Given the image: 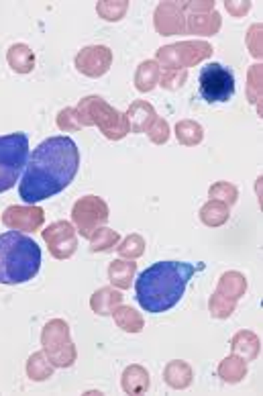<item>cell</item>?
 <instances>
[{
    "label": "cell",
    "instance_id": "6da1fadb",
    "mask_svg": "<svg viewBox=\"0 0 263 396\" xmlns=\"http://www.w3.org/2000/svg\"><path fill=\"white\" fill-rule=\"evenodd\" d=\"M80 167V152L72 137L58 135L41 141L29 154L21 176L18 194L27 205L47 200L66 190Z\"/></svg>",
    "mask_w": 263,
    "mask_h": 396
},
{
    "label": "cell",
    "instance_id": "7a4b0ae2",
    "mask_svg": "<svg viewBox=\"0 0 263 396\" xmlns=\"http://www.w3.org/2000/svg\"><path fill=\"white\" fill-rule=\"evenodd\" d=\"M196 270H202V264L192 266L186 261H158L149 266L139 274L135 282L137 303L143 311L153 315L174 309L181 301L186 286Z\"/></svg>",
    "mask_w": 263,
    "mask_h": 396
},
{
    "label": "cell",
    "instance_id": "3957f363",
    "mask_svg": "<svg viewBox=\"0 0 263 396\" xmlns=\"http://www.w3.org/2000/svg\"><path fill=\"white\" fill-rule=\"evenodd\" d=\"M41 249L35 239L21 231L0 233V284H23L37 276Z\"/></svg>",
    "mask_w": 263,
    "mask_h": 396
},
{
    "label": "cell",
    "instance_id": "277c9868",
    "mask_svg": "<svg viewBox=\"0 0 263 396\" xmlns=\"http://www.w3.org/2000/svg\"><path fill=\"white\" fill-rule=\"evenodd\" d=\"M29 159V137L8 133L0 137V192L10 190L23 176Z\"/></svg>",
    "mask_w": 263,
    "mask_h": 396
},
{
    "label": "cell",
    "instance_id": "5b68a950",
    "mask_svg": "<svg viewBox=\"0 0 263 396\" xmlns=\"http://www.w3.org/2000/svg\"><path fill=\"white\" fill-rule=\"evenodd\" d=\"M78 115L82 125H98L108 139H123L129 133V121L123 113L110 108L102 98L88 96L80 102Z\"/></svg>",
    "mask_w": 263,
    "mask_h": 396
},
{
    "label": "cell",
    "instance_id": "8992f818",
    "mask_svg": "<svg viewBox=\"0 0 263 396\" xmlns=\"http://www.w3.org/2000/svg\"><path fill=\"white\" fill-rule=\"evenodd\" d=\"M198 90L206 102H229L235 96V74L231 68L212 62L200 70Z\"/></svg>",
    "mask_w": 263,
    "mask_h": 396
},
{
    "label": "cell",
    "instance_id": "52a82bcc",
    "mask_svg": "<svg viewBox=\"0 0 263 396\" xmlns=\"http://www.w3.org/2000/svg\"><path fill=\"white\" fill-rule=\"evenodd\" d=\"M72 217H74V223L78 225L80 233L84 237H90L92 231L98 229V225L106 223L108 219V207L104 200H100L98 196H84L82 200H78L74 205V211H72Z\"/></svg>",
    "mask_w": 263,
    "mask_h": 396
},
{
    "label": "cell",
    "instance_id": "ba28073f",
    "mask_svg": "<svg viewBox=\"0 0 263 396\" xmlns=\"http://www.w3.org/2000/svg\"><path fill=\"white\" fill-rule=\"evenodd\" d=\"M43 239L47 241L49 251L60 259H66V257L74 255V251L78 247V239H76V233H74V227L70 223H66V221L49 225V229L43 231Z\"/></svg>",
    "mask_w": 263,
    "mask_h": 396
},
{
    "label": "cell",
    "instance_id": "9c48e42d",
    "mask_svg": "<svg viewBox=\"0 0 263 396\" xmlns=\"http://www.w3.org/2000/svg\"><path fill=\"white\" fill-rule=\"evenodd\" d=\"M2 223L12 231H35L43 223V211L39 207H8Z\"/></svg>",
    "mask_w": 263,
    "mask_h": 396
},
{
    "label": "cell",
    "instance_id": "30bf717a",
    "mask_svg": "<svg viewBox=\"0 0 263 396\" xmlns=\"http://www.w3.org/2000/svg\"><path fill=\"white\" fill-rule=\"evenodd\" d=\"M110 60H112V56H110V49H108V47H104V45L86 47V49H82V51L78 54L76 66H78V70L84 72L86 76L96 78V76L106 74V70H108V66H110Z\"/></svg>",
    "mask_w": 263,
    "mask_h": 396
},
{
    "label": "cell",
    "instance_id": "8fae6325",
    "mask_svg": "<svg viewBox=\"0 0 263 396\" xmlns=\"http://www.w3.org/2000/svg\"><path fill=\"white\" fill-rule=\"evenodd\" d=\"M210 54H212V47H210L208 43H204V41H198L196 47H194V51H186V43L162 47V49L158 51L160 60H162L168 68H179V60L186 58V56H190V60H192L194 64H198L200 60L208 58Z\"/></svg>",
    "mask_w": 263,
    "mask_h": 396
},
{
    "label": "cell",
    "instance_id": "7c38bea8",
    "mask_svg": "<svg viewBox=\"0 0 263 396\" xmlns=\"http://www.w3.org/2000/svg\"><path fill=\"white\" fill-rule=\"evenodd\" d=\"M247 290V280L237 274V272H229L221 278L218 282V288H216V294L218 296H225V299H233V301H239Z\"/></svg>",
    "mask_w": 263,
    "mask_h": 396
},
{
    "label": "cell",
    "instance_id": "4fadbf2b",
    "mask_svg": "<svg viewBox=\"0 0 263 396\" xmlns=\"http://www.w3.org/2000/svg\"><path fill=\"white\" fill-rule=\"evenodd\" d=\"M153 117H155V113L147 102H135L129 110V117H127L129 129L135 133H141L149 127V121H153Z\"/></svg>",
    "mask_w": 263,
    "mask_h": 396
},
{
    "label": "cell",
    "instance_id": "5bb4252c",
    "mask_svg": "<svg viewBox=\"0 0 263 396\" xmlns=\"http://www.w3.org/2000/svg\"><path fill=\"white\" fill-rule=\"evenodd\" d=\"M123 388L125 393L129 395H141L149 388V376L143 368L139 366H133V368H127L125 370V376H123Z\"/></svg>",
    "mask_w": 263,
    "mask_h": 396
},
{
    "label": "cell",
    "instance_id": "9a60e30c",
    "mask_svg": "<svg viewBox=\"0 0 263 396\" xmlns=\"http://www.w3.org/2000/svg\"><path fill=\"white\" fill-rule=\"evenodd\" d=\"M8 64L12 66L14 72L27 74V72L33 70L35 56H33V51H31L27 45H12V47L8 49Z\"/></svg>",
    "mask_w": 263,
    "mask_h": 396
},
{
    "label": "cell",
    "instance_id": "2e32d148",
    "mask_svg": "<svg viewBox=\"0 0 263 396\" xmlns=\"http://www.w3.org/2000/svg\"><path fill=\"white\" fill-rule=\"evenodd\" d=\"M121 301H123V294L121 292H116V290H112V288H102V290H98L94 296H92V309L98 313V315H110L112 313V309L116 307V305H121Z\"/></svg>",
    "mask_w": 263,
    "mask_h": 396
},
{
    "label": "cell",
    "instance_id": "e0dca14e",
    "mask_svg": "<svg viewBox=\"0 0 263 396\" xmlns=\"http://www.w3.org/2000/svg\"><path fill=\"white\" fill-rule=\"evenodd\" d=\"M135 270H137V264L133 261H112L110 268H108V278L112 284H116L118 288H129L131 286V280L135 276Z\"/></svg>",
    "mask_w": 263,
    "mask_h": 396
},
{
    "label": "cell",
    "instance_id": "ac0fdd59",
    "mask_svg": "<svg viewBox=\"0 0 263 396\" xmlns=\"http://www.w3.org/2000/svg\"><path fill=\"white\" fill-rule=\"evenodd\" d=\"M200 217L206 225L210 227H218L229 219V205L221 202V200H210L202 207Z\"/></svg>",
    "mask_w": 263,
    "mask_h": 396
},
{
    "label": "cell",
    "instance_id": "d6986e66",
    "mask_svg": "<svg viewBox=\"0 0 263 396\" xmlns=\"http://www.w3.org/2000/svg\"><path fill=\"white\" fill-rule=\"evenodd\" d=\"M218 374L223 376L225 382L235 384V382H241V380L245 378V374H247V366H245V362H241L239 358L231 356V358H227V360L221 364Z\"/></svg>",
    "mask_w": 263,
    "mask_h": 396
},
{
    "label": "cell",
    "instance_id": "ffe728a7",
    "mask_svg": "<svg viewBox=\"0 0 263 396\" xmlns=\"http://www.w3.org/2000/svg\"><path fill=\"white\" fill-rule=\"evenodd\" d=\"M177 139L186 145H196L202 141V127L198 123H192V121H184L177 125Z\"/></svg>",
    "mask_w": 263,
    "mask_h": 396
},
{
    "label": "cell",
    "instance_id": "44dd1931",
    "mask_svg": "<svg viewBox=\"0 0 263 396\" xmlns=\"http://www.w3.org/2000/svg\"><path fill=\"white\" fill-rule=\"evenodd\" d=\"M114 318H116L118 327H123L125 331L137 333L143 327V318L139 317L133 309H129V307H121L118 311H114Z\"/></svg>",
    "mask_w": 263,
    "mask_h": 396
},
{
    "label": "cell",
    "instance_id": "7402d4cb",
    "mask_svg": "<svg viewBox=\"0 0 263 396\" xmlns=\"http://www.w3.org/2000/svg\"><path fill=\"white\" fill-rule=\"evenodd\" d=\"M27 372H29L31 380H47L53 370H51L49 362H45L43 353H35V356H31V360H29Z\"/></svg>",
    "mask_w": 263,
    "mask_h": 396
},
{
    "label": "cell",
    "instance_id": "603a6c76",
    "mask_svg": "<svg viewBox=\"0 0 263 396\" xmlns=\"http://www.w3.org/2000/svg\"><path fill=\"white\" fill-rule=\"evenodd\" d=\"M158 66L155 62H145L139 66V72H137V88L139 90H151L158 82Z\"/></svg>",
    "mask_w": 263,
    "mask_h": 396
},
{
    "label": "cell",
    "instance_id": "cb8c5ba5",
    "mask_svg": "<svg viewBox=\"0 0 263 396\" xmlns=\"http://www.w3.org/2000/svg\"><path fill=\"white\" fill-rule=\"evenodd\" d=\"M90 241H92V251H106V249L114 247L118 235L112 229H96V233L90 235Z\"/></svg>",
    "mask_w": 263,
    "mask_h": 396
},
{
    "label": "cell",
    "instance_id": "d4e9b609",
    "mask_svg": "<svg viewBox=\"0 0 263 396\" xmlns=\"http://www.w3.org/2000/svg\"><path fill=\"white\" fill-rule=\"evenodd\" d=\"M210 198L214 200H221L225 205H235L237 202V188L229 182H218L210 188Z\"/></svg>",
    "mask_w": 263,
    "mask_h": 396
},
{
    "label": "cell",
    "instance_id": "484cf974",
    "mask_svg": "<svg viewBox=\"0 0 263 396\" xmlns=\"http://www.w3.org/2000/svg\"><path fill=\"white\" fill-rule=\"evenodd\" d=\"M118 251L125 257H139L143 253V239L139 237V235H131V237H127L123 241Z\"/></svg>",
    "mask_w": 263,
    "mask_h": 396
}]
</instances>
